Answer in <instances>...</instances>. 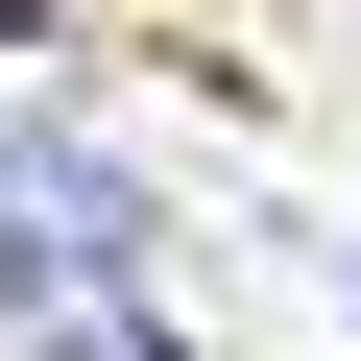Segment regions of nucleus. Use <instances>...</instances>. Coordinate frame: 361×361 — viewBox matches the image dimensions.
Wrapping results in <instances>:
<instances>
[{"label": "nucleus", "mask_w": 361, "mask_h": 361, "mask_svg": "<svg viewBox=\"0 0 361 361\" xmlns=\"http://www.w3.org/2000/svg\"><path fill=\"white\" fill-rule=\"evenodd\" d=\"M337 313H361V217H337Z\"/></svg>", "instance_id": "3"}, {"label": "nucleus", "mask_w": 361, "mask_h": 361, "mask_svg": "<svg viewBox=\"0 0 361 361\" xmlns=\"http://www.w3.org/2000/svg\"><path fill=\"white\" fill-rule=\"evenodd\" d=\"M49 361H169V337H145V313L97 289V313H49Z\"/></svg>", "instance_id": "2"}, {"label": "nucleus", "mask_w": 361, "mask_h": 361, "mask_svg": "<svg viewBox=\"0 0 361 361\" xmlns=\"http://www.w3.org/2000/svg\"><path fill=\"white\" fill-rule=\"evenodd\" d=\"M0 289H25V313L145 289V169H121L97 121H0Z\"/></svg>", "instance_id": "1"}]
</instances>
